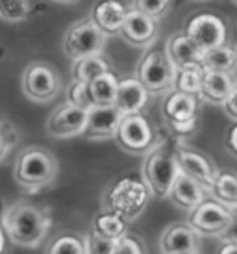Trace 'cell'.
<instances>
[{"instance_id":"cb8c5ba5","label":"cell","mask_w":237,"mask_h":254,"mask_svg":"<svg viewBox=\"0 0 237 254\" xmlns=\"http://www.w3.org/2000/svg\"><path fill=\"white\" fill-rule=\"evenodd\" d=\"M211 195L219 204L228 210H237V175L234 173H217L211 186Z\"/></svg>"},{"instance_id":"ba28073f","label":"cell","mask_w":237,"mask_h":254,"mask_svg":"<svg viewBox=\"0 0 237 254\" xmlns=\"http://www.w3.org/2000/svg\"><path fill=\"white\" fill-rule=\"evenodd\" d=\"M22 87L28 99L35 102H49L56 99L61 89V78L52 65L32 62L22 74Z\"/></svg>"},{"instance_id":"836d02e7","label":"cell","mask_w":237,"mask_h":254,"mask_svg":"<svg viewBox=\"0 0 237 254\" xmlns=\"http://www.w3.org/2000/svg\"><path fill=\"white\" fill-rule=\"evenodd\" d=\"M223 110L230 119H234L237 123V84L234 85V89L230 91V95H228L226 100L223 102Z\"/></svg>"},{"instance_id":"8d00e7d4","label":"cell","mask_w":237,"mask_h":254,"mask_svg":"<svg viewBox=\"0 0 237 254\" xmlns=\"http://www.w3.org/2000/svg\"><path fill=\"white\" fill-rule=\"evenodd\" d=\"M226 241H232V243H237V210H234V219H232L230 228L226 230Z\"/></svg>"},{"instance_id":"7a4b0ae2","label":"cell","mask_w":237,"mask_h":254,"mask_svg":"<svg viewBox=\"0 0 237 254\" xmlns=\"http://www.w3.org/2000/svg\"><path fill=\"white\" fill-rule=\"evenodd\" d=\"M58 175V160L43 147H26L17 156L13 165V178L22 190L35 193L54 182Z\"/></svg>"},{"instance_id":"f35d334b","label":"cell","mask_w":237,"mask_h":254,"mask_svg":"<svg viewBox=\"0 0 237 254\" xmlns=\"http://www.w3.org/2000/svg\"><path fill=\"white\" fill-rule=\"evenodd\" d=\"M217 254H237V243L226 241L224 245H221V249H219V253Z\"/></svg>"},{"instance_id":"603a6c76","label":"cell","mask_w":237,"mask_h":254,"mask_svg":"<svg viewBox=\"0 0 237 254\" xmlns=\"http://www.w3.org/2000/svg\"><path fill=\"white\" fill-rule=\"evenodd\" d=\"M118 78L112 71L104 72L89 82V95L95 106H113L117 95Z\"/></svg>"},{"instance_id":"3957f363","label":"cell","mask_w":237,"mask_h":254,"mask_svg":"<svg viewBox=\"0 0 237 254\" xmlns=\"http://www.w3.org/2000/svg\"><path fill=\"white\" fill-rule=\"evenodd\" d=\"M150 191L145 186L143 178L137 177H122L104 191L102 206L106 212L118 213L128 223L139 217L145 212L150 200Z\"/></svg>"},{"instance_id":"1f68e13d","label":"cell","mask_w":237,"mask_h":254,"mask_svg":"<svg viewBox=\"0 0 237 254\" xmlns=\"http://www.w3.org/2000/svg\"><path fill=\"white\" fill-rule=\"evenodd\" d=\"M171 0H135V9L148 15L150 19L161 17L169 9Z\"/></svg>"},{"instance_id":"4316f807","label":"cell","mask_w":237,"mask_h":254,"mask_svg":"<svg viewBox=\"0 0 237 254\" xmlns=\"http://www.w3.org/2000/svg\"><path fill=\"white\" fill-rule=\"evenodd\" d=\"M47 254H85L84 236H78L72 232L58 234L49 243Z\"/></svg>"},{"instance_id":"f546056e","label":"cell","mask_w":237,"mask_h":254,"mask_svg":"<svg viewBox=\"0 0 237 254\" xmlns=\"http://www.w3.org/2000/svg\"><path fill=\"white\" fill-rule=\"evenodd\" d=\"M67 102L76 108H82L85 112H89L91 108H95L89 95V84L72 80V84L69 87V95H67Z\"/></svg>"},{"instance_id":"83f0119b","label":"cell","mask_w":237,"mask_h":254,"mask_svg":"<svg viewBox=\"0 0 237 254\" xmlns=\"http://www.w3.org/2000/svg\"><path fill=\"white\" fill-rule=\"evenodd\" d=\"M202 76H204V71L200 67L176 71L175 91L185 93V95H193V97L200 95V89H202Z\"/></svg>"},{"instance_id":"7402d4cb","label":"cell","mask_w":237,"mask_h":254,"mask_svg":"<svg viewBox=\"0 0 237 254\" xmlns=\"http://www.w3.org/2000/svg\"><path fill=\"white\" fill-rule=\"evenodd\" d=\"M91 230L98 234L100 238H104V240L118 241L128 234V221L124 217H120L118 213L106 212L104 210V212L98 213L95 217Z\"/></svg>"},{"instance_id":"9a60e30c","label":"cell","mask_w":237,"mask_h":254,"mask_svg":"<svg viewBox=\"0 0 237 254\" xmlns=\"http://www.w3.org/2000/svg\"><path fill=\"white\" fill-rule=\"evenodd\" d=\"M148 91L143 87L137 78H124L118 80L117 95H115V102L113 106L117 108L118 113L124 115H135L141 113V110L147 106Z\"/></svg>"},{"instance_id":"4dcf8cb0","label":"cell","mask_w":237,"mask_h":254,"mask_svg":"<svg viewBox=\"0 0 237 254\" xmlns=\"http://www.w3.org/2000/svg\"><path fill=\"white\" fill-rule=\"evenodd\" d=\"M117 241H110L100 238L98 234L91 230L87 236H84V249L85 254H112Z\"/></svg>"},{"instance_id":"d6a6232c","label":"cell","mask_w":237,"mask_h":254,"mask_svg":"<svg viewBox=\"0 0 237 254\" xmlns=\"http://www.w3.org/2000/svg\"><path fill=\"white\" fill-rule=\"evenodd\" d=\"M143 243L139 241V238H135L132 234H126L122 240H118L115 243L112 254H143Z\"/></svg>"},{"instance_id":"74e56055","label":"cell","mask_w":237,"mask_h":254,"mask_svg":"<svg viewBox=\"0 0 237 254\" xmlns=\"http://www.w3.org/2000/svg\"><path fill=\"white\" fill-rule=\"evenodd\" d=\"M9 150H11V147L7 145L6 137H4V132H2V128H0V162H4V158L7 156Z\"/></svg>"},{"instance_id":"484cf974","label":"cell","mask_w":237,"mask_h":254,"mask_svg":"<svg viewBox=\"0 0 237 254\" xmlns=\"http://www.w3.org/2000/svg\"><path fill=\"white\" fill-rule=\"evenodd\" d=\"M108 71H110V64H108L106 58L89 56V58H84V60L74 62L72 74H74V80H78V82L89 84L91 80H95L97 76H100V74H104V72H108Z\"/></svg>"},{"instance_id":"2e32d148","label":"cell","mask_w":237,"mask_h":254,"mask_svg":"<svg viewBox=\"0 0 237 254\" xmlns=\"http://www.w3.org/2000/svg\"><path fill=\"white\" fill-rule=\"evenodd\" d=\"M156 21L150 19L148 15L137 11L135 7L126 11L124 22H122V28L120 34L128 43H132L135 47H145L156 37Z\"/></svg>"},{"instance_id":"5bb4252c","label":"cell","mask_w":237,"mask_h":254,"mask_svg":"<svg viewBox=\"0 0 237 254\" xmlns=\"http://www.w3.org/2000/svg\"><path fill=\"white\" fill-rule=\"evenodd\" d=\"M122 115L115 106H95L87 112L84 135L89 139H110L115 137Z\"/></svg>"},{"instance_id":"f1b7e54d","label":"cell","mask_w":237,"mask_h":254,"mask_svg":"<svg viewBox=\"0 0 237 254\" xmlns=\"http://www.w3.org/2000/svg\"><path fill=\"white\" fill-rule=\"evenodd\" d=\"M30 15V0H0V19L21 22Z\"/></svg>"},{"instance_id":"7c38bea8","label":"cell","mask_w":237,"mask_h":254,"mask_svg":"<svg viewBox=\"0 0 237 254\" xmlns=\"http://www.w3.org/2000/svg\"><path fill=\"white\" fill-rule=\"evenodd\" d=\"M87 123V112L82 108H76L65 102L63 106L52 112V115L47 121V132L52 137L67 139L74 135H82Z\"/></svg>"},{"instance_id":"ac0fdd59","label":"cell","mask_w":237,"mask_h":254,"mask_svg":"<svg viewBox=\"0 0 237 254\" xmlns=\"http://www.w3.org/2000/svg\"><path fill=\"white\" fill-rule=\"evenodd\" d=\"M206 193H208V191L204 190L200 184H196L193 178H189V177H185L183 173H180V175L176 177L171 191H169V198H171L176 206H180L181 210L193 212L196 206L208 198Z\"/></svg>"},{"instance_id":"4fadbf2b","label":"cell","mask_w":237,"mask_h":254,"mask_svg":"<svg viewBox=\"0 0 237 254\" xmlns=\"http://www.w3.org/2000/svg\"><path fill=\"white\" fill-rule=\"evenodd\" d=\"M200 245V236L193 232L187 223L169 225L160 240L161 254H196Z\"/></svg>"},{"instance_id":"8992f818","label":"cell","mask_w":237,"mask_h":254,"mask_svg":"<svg viewBox=\"0 0 237 254\" xmlns=\"http://www.w3.org/2000/svg\"><path fill=\"white\" fill-rule=\"evenodd\" d=\"M115 141L128 154H148L154 145V130L141 113L124 115L115 132Z\"/></svg>"},{"instance_id":"277c9868","label":"cell","mask_w":237,"mask_h":254,"mask_svg":"<svg viewBox=\"0 0 237 254\" xmlns=\"http://www.w3.org/2000/svg\"><path fill=\"white\" fill-rule=\"evenodd\" d=\"M180 175L175 152L167 147H156L148 152L143 163V182L150 195L158 198L169 197L176 177Z\"/></svg>"},{"instance_id":"e575fe53","label":"cell","mask_w":237,"mask_h":254,"mask_svg":"<svg viewBox=\"0 0 237 254\" xmlns=\"http://www.w3.org/2000/svg\"><path fill=\"white\" fill-rule=\"evenodd\" d=\"M226 150L237 158V123L228 130L226 134Z\"/></svg>"},{"instance_id":"6da1fadb","label":"cell","mask_w":237,"mask_h":254,"mask_svg":"<svg viewBox=\"0 0 237 254\" xmlns=\"http://www.w3.org/2000/svg\"><path fill=\"white\" fill-rule=\"evenodd\" d=\"M50 228V217L32 202H13L2 215V230L15 245L26 249L39 247Z\"/></svg>"},{"instance_id":"ab89813d","label":"cell","mask_w":237,"mask_h":254,"mask_svg":"<svg viewBox=\"0 0 237 254\" xmlns=\"http://www.w3.org/2000/svg\"><path fill=\"white\" fill-rule=\"evenodd\" d=\"M4 243H6V236H4V230H2V225H0V254L4 251Z\"/></svg>"},{"instance_id":"30bf717a","label":"cell","mask_w":237,"mask_h":254,"mask_svg":"<svg viewBox=\"0 0 237 254\" xmlns=\"http://www.w3.org/2000/svg\"><path fill=\"white\" fill-rule=\"evenodd\" d=\"M226 24L219 15L198 13L185 26V36L200 52L219 49L226 43Z\"/></svg>"},{"instance_id":"d4e9b609","label":"cell","mask_w":237,"mask_h":254,"mask_svg":"<svg viewBox=\"0 0 237 254\" xmlns=\"http://www.w3.org/2000/svg\"><path fill=\"white\" fill-rule=\"evenodd\" d=\"M236 64H237L236 50L223 45V47H219V49L204 52L200 69H202V71H209V72H232L234 67H236Z\"/></svg>"},{"instance_id":"5b68a950","label":"cell","mask_w":237,"mask_h":254,"mask_svg":"<svg viewBox=\"0 0 237 254\" xmlns=\"http://www.w3.org/2000/svg\"><path fill=\"white\" fill-rule=\"evenodd\" d=\"M176 67L165 50H150L141 60L137 80L148 93H163L175 87Z\"/></svg>"},{"instance_id":"d6986e66","label":"cell","mask_w":237,"mask_h":254,"mask_svg":"<svg viewBox=\"0 0 237 254\" xmlns=\"http://www.w3.org/2000/svg\"><path fill=\"white\" fill-rule=\"evenodd\" d=\"M126 11L128 9L120 0H100L93 9V19L91 21L95 22L106 36L108 34H117L122 28Z\"/></svg>"},{"instance_id":"44dd1931","label":"cell","mask_w":237,"mask_h":254,"mask_svg":"<svg viewBox=\"0 0 237 254\" xmlns=\"http://www.w3.org/2000/svg\"><path fill=\"white\" fill-rule=\"evenodd\" d=\"M234 76L232 72H209L204 71L202 76V89L200 95L209 102H215V104H223L226 97L230 95V91L234 89Z\"/></svg>"},{"instance_id":"ffe728a7","label":"cell","mask_w":237,"mask_h":254,"mask_svg":"<svg viewBox=\"0 0 237 254\" xmlns=\"http://www.w3.org/2000/svg\"><path fill=\"white\" fill-rule=\"evenodd\" d=\"M163 115L169 121V125L173 123H181L196 117V97L185 95L180 91H173L165 99L163 104Z\"/></svg>"},{"instance_id":"e0dca14e","label":"cell","mask_w":237,"mask_h":254,"mask_svg":"<svg viewBox=\"0 0 237 254\" xmlns=\"http://www.w3.org/2000/svg\"><path fill=\"white\" fill-rule=\"evenodd\" d=\"M165 52H167L171 64L176 67V71L200 67L204 58V52H200V50L196 49L185 34H176V36L171 37Z\"/></svg>"},{"instance_id":"52a82bcc","label":"cell","mask_w":237,"mask_h":254,"mask_svg":"<svg viewBox=\"0 0 237 254\" xmlns=\"http://www.w3.org/2000/svg\"><path fill=\"white\" fill-rule=\"evenodd\" d=\"M234 212L219 204L217 200L206 198L196 206L193 212H189L187 226L198 236H224L230 228Z\"/></svg>"},{"instance_id":"60d3db41","label":"cell","mask_w":237,"mask_h":254,"mask_svg":"<svg viewBox=\"0 0 237 254\" xmlns=\"http://www.w3.org/2000/svg\"><path fill=\"white\" fill-rule=\"evenodd\" d=\"M59 2H74V0H59Z\"/></svg>"},{"instance_id":"d590c367","label":"cell","mask_w":237,"mask_h":254,"mask_svg":"<svg viewBox=\"0 0 237 254\" xmlns=\"http://www.w3.org/2000/svg\"><path fill=\"white\" fill-rule=\"evenodd\" d=\"M171 127H173V130H175L176 134H191L196 128V117L189 121H181V123H173Z\"/></svg>"},{"instance_id":"b9f144b4","label":"cell","mask_w":237,"mask_h":254,"mask_svg":"<svg viewBox=\"0 0 237 254\" xmlns=\"http://www.w3.org/2000/svg\"><path fill=\"white\" fill-rule=\"evenodd\" d=\"M236 2H237V0H236Z\"/></svg>"},{"instance_id":"8fae6325","label":"cell","mask_w":237,"mask_h":254,"mask_svg":"<svg viewBox=\"0 0 237 254\" xmlns=\"http://www.w3.org/2000/svg\"><path fill=\"white\" fill-rule=\"evenodd\" d=\"M175 156L180 173H183L189 178H193L206 191L211 190V186L215 182V177L219 171L215 169V165L211 163V160H209L208 156H204L202 152H198L195 148H185V147L178 148L175 152Z\"/></svg>"},{"instance_id":"9c48e42d","label":"cell","mask_w":237,"mask_h":254,"mask_svg":"<svg viewBox=\"0 0 237 254\" xmlns=\"http://www.w3.org/2000/svg\"><path fill=\"white\" fill-rule=\"evenodd\" d=\"M106 37L108 36L93 21L74 24L65 36V52L74 62L89 56H100L106 45Z\"/></svg>"}]
</instances>
